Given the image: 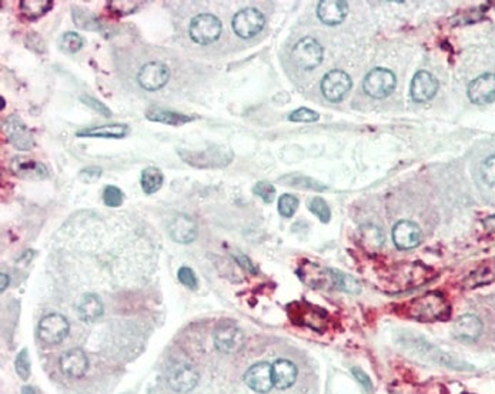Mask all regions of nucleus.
<instances>
[{
  "label": "nucleus",
  "mask_w": 495,
  "mask_h": 394,
  "mask_svg": "<svg viewBox=\"0 0 495 394\" xmlns=\"http://www.w3.org/2000/svg\"><path fill=\"white\" fill-rule=\"evenodd\" d=\"M448 313L449 307L447 300L442 294L434 291L411 300L407 306V316L421 321H434L445 318Z\"/></svg>",
  "instance_id": "f257e3e1"
},
{
  "label": "nucleus",
  "mask_w": 495,
  "mask_h": 394,
  "mask_svg": "<svg viewBox=\"0 0 495 394\" xmlns=\"http://www.w3.org/2000/svg\"><path fill=\"white\" fill-rule=\"evenodd\" d=\"M222 29V22L216 16L203 14L190 22L189 35L194 43L210 45L220 38Z\"/></svg>",
  "instance_id": "f03ea898"
},
{
  "label": "nucleus",
  "mask_w": 495,
  "mask_h": 394,
  "mask_svg": "<svg viewBox=\"0 0 495 394\" xmlns=\"http://www.w3.org/2000/svg\"><path fill=\"white\" fill-rule=\"evenodd\" d=\"M264 25H266L264 15L254 8H247L237 12L231 22L234 33L241 39L254 38L263 31Z\"/></svg>",
  "instance_id": "7ed1b4c3"
},
{
  "label": "nucleus",
  "mask_w": 495,
  "mask_h": 394,
  "mask_svg": "<svg viewBox=\"0 0 495 394\" xmlns=\"http://www.w3.org/2000/svg\"><path fill=\"white\" fill-rule=\"evenodd\" d=\"M395 85H397V81L394 73L384 68H377L371 71L363 82L364 92L368 96L375 99H382L390 96L394 92Z\"/></svg>",
  "instance_id": "20e7f679"
},
{
  "label": "nucleus",
  "mask_w": 495,
  "mask_h": 394,
  "mask_svg": "<svg viewBox=\"0 0 495 394\" xmlns=\"http://www.w3.org/2000/svg\"><path fill=\"white\" fill-rule=\"evenodd\" d=\"M324 56L321 45L313 38H304L298 41L293 49V59L296 65L304 71L317 68Z\"/></svg>",
  "instance_id": "39448f33"
},
{
  "label": "nucleus",
  "mask_w": 495,
  "mask_h": 394,
  "mask_svg": "<svg viewBox=\"0 0 495 394\" xmlns=\"http://www.w3.org/2000/svg\"><path fill=\"white\" fill-rule=\"evenodd\" d=\"M244 333L231 321H222L214 330V344L220 351L237 353L244 346Z\"/></svg>",
  "instance_id": "423d86ee"
},
{
  "label": "nucleus",
  "mask_w": 495,
  "mask_h": 394,
  "mask_svg": "<svg viewBox=\"0 0 495 394\" xmlns=\"http://www.w3.org/2000/svg\"><path fill=\"white\" fill-rule=\"evenodd\" d=\"M69 333V321L65 316L52 313L39 323V337L46 344H59Z\"/></svg>",
  "instance_id": "0eeeda50"
},
{
  "label": "nucleus",
  "mask_w": 495,
  "mask_h": 394,
  "mask_svg": "<svg viewBox=\"0 0 495 394\" xmlns=\"http://www.w3.org/2000/svg\"><path fill=\"white\" fill-rule=\"evenodd\" d=\"M224 147H212L206 152H180V156L184 162L194 167H223L230 163L231 153L224 155Z\"/></svg>",
  "instance_id": "6e6552de"
},
{
  "label": "nucleus",
  "mask_w": 495,
  "mask_h": 394,
  "mask_svg": "<svg viewBox=\"0 0 495 394\" xmlns=\"http://www.w3.org/2000/svg\"><path fill=\"white\" fill-rule=\"evenodd\" d=\"M351 89V79L343 71H331L321 81V92L330 102H340Z\"/></svg>",
  "instance_id": "1a4fd4ad"
},
{
  "label": "nucleus",
  "mask_w": 495,
  "mask_h": 394,
  "mask_svg": "<svg viewBox=\"0 0 495 394\" xmlns=\"http://www.w3.org/2000/svg\"><path fill=\"white\" fill-rule=\"evenodd\" d=\"M170 79V71L166 65L150 62L146 63L137 76L139 85L146 90H159L162 89Z\"/></svg>",
  "instance_id": "9d476101"
},
{
  "label": "nucleus",
  "mask_w": 495,
  "mask_h": 394,
  "mask_svg": "<svg viewBox=\"0 0 495 394\" xmlns=\"http://www.w3.org/2000/svg\"><path fill=\"white\" fill-rule=\"evenodd\" d=\"M4 130L9 139V142L19 150H31L35 147V139L31 130L25 126V123L16 118L11 116L4 123Z\"/></svg>",
  "instance_id": "9b49d317"
},
{
  "label": "nucleus",
  "mask_w": 495,
  "mask_h": 394,
  "mask_svg": "<svg viewBox=\"0 0 495 394\" xmlns=\"http://www.w3.org/2000/svg\"><path fill=\"white\" fill-rule=\"evenodd\" d=\"M167 232L172 240H174L176 243L189 244L197 237V224L190 216L179 213L170 220Z\"/></svg>",
  "instance_id": "f8f14e48"
},
{
  "label": "nucleus",
  "mask_w": 495,
  "mask_h": 394,
  "mask_svg": "<svg viewBox=\"0 0 495 394\" xmlns=\"http://www.w3.org/2000/svg\"><path fill=\"white\" fill-rule=\"evenodd\" d=\"M468 98L475 105H488L495 100V75L485 73L468 86Z\"/></svg>",
  "instance_id": "ddd939ff"
},
{
  "label": "nucleus",
  "mask_w": 495,
  "mask_h": 394,
  "mask_svg": "<svg viewBox=\"0 0 495 394\" xmlns=\"http://www.w3.org/2000/svg\"><path fill=\"white\" fill-rule=\"evenodd\" d=\"M244 381L253 391L267 393L274 385L273 367L269 363H257L247 370Z\"/></svg>",
  "instance_id": "4468645a"
},
{
  "label": "nucleus",
  "mask_w": 495,
  "mask_h": 394,
  "mask_svg": "<svg viewBox=\"0 0 495 394\" xmlns=\"http://www.w3.org/2000/svg\"><path fill=\"white\" fill-rule=\"evenodd\" d=\"M422 234L421 229L410 220L398 222L392 229V240L395 246L401 250L412 249L421 243Z\"/></svg>",
  "instance_id": "2eb2a0df"
},
{
  "label": "nucleus",
  "mask_w": 495,
  "mask_h": 394,
  "mask_svg": "<svg viewBox=\"0 0 495 394\" xmlns=\"http://www.w3.org/2000/svg\"><path fill=\"white\" fill-rule=\"evenodd\" d=\"M167 381L174 391L187 393L196 387L199 374L193 367L187 364H179L169 373Z\"/></svg>",
  "instance_id": "dca6fc26"
},
{
  "label": "nucleus",
  "mask_w": 495,
  "mask_h": 394,
  "mask_svg": "<svg viewBox=\"0 0 495 394\" xmlns=\"http://www.w3.org/2000/svg\"><path fill=\"white\" fill-rule=\"evenodd\" d=\"M438 90V81L425 71H420L411 82V98L415 102H427L435 96Z\"/></svg>",
  "instance_id": "f3484780"
},
{
  "label": "nucleus",
  "mask_w": 495,
  "mask_h": 394,
  "mask_svg": "<svg viewBox=\"0 0 495 394\" xmlns=\"http://www.w3.org/2000/svg\"><path fill=\"white\" fill-rule=\"evenodd\" d=\"M348 14L347 2L341 0H323L317 6L318 19L328 26H335L341 24Z\"/></svg>",
  "instance_id": "a211bd4d"
},
{
  "label": "nucleus",
  "mask_w": 495,
  "mask_h": 394,
  "mask_svg": "<svg viewBox=\"0 0 495 394\" xmlns=\"http://www.w3.org/2000/svg\"><path fill=\"white\" fill-rule=\"evenodd\" d=\"M88 357L82 348H72L61 357V368L69 377H82L88 371Z\"/></svg>",
  "instance_id": "6ab92c4d"
},
{
  "label": "nucleus",
  "mask_w": 495,
  "mask_h": 394,
  "mask_svg": "<svg viewBox=\"0 0 495 394\" xmlns=\"http://www.w3.org/2000/svg\"><path fill=\"white\" fill-rule=\"evenodd\" d=\"M454 336L461 340H474L482 331L481 320L474 314H464L454 323Z\"/></svg>",
  "instance_id": "aec40b11"
},
{
  "label": "nucleus",
  "mask_w": 495,
  "mask_h": 394,
  "mask_svg": "<svg viewBox=\"0 0 495 394\" xmlns=\"http://www.w3.org/2000/svg\"><path fill=\"white\" fill-rule=\"evenodd\" d=\"M271 367H273V383L277 388L286 390L294 384L297 378V367L291 361L280 358Z\"/></svg>",
  "instance_id": "412c9836"
},
{
  "label": "nucleus",
  "mask_w": 495,
  "mask_h": 394,
  "mask_svg": "<svg viewBox=\"0 0 495 394\" xmlns=\"http://www.w3.org/2000/svg\"><path fill=\"white\" fill-rule=\"evenodd\" d=\"M294 309H296V313L291 314V317L298 316L300 324H306V326H308L311 328H317V330L320 326L325 324V311H323L317 307L308 306V304H304V306L296 304Z\"/></svg>",
  "instance_id": "4be33fe9"
},
{
  "label": "nucleus",
  "mask_w": 495,
  "mask_h": 394,
  "mask_svg": "<svg viewBox=\"0 0 495 394\" xmlns=\"http://www.w3.org/2000/svg\"><path fill=\"white\" fill-rule=\"evenodd\" d=\"M103 314V303L99 296L88 293L82 297L79 304V316L85 321H96Z\"/></svg>",
  "instance_id": "5701e85b"
},
{
  "label": "nucleus",
  "mask_w": 495,
  "mask_h": 394,
  "mask_svg": "<svg viewBox=\"0 0 495 394\" xmlns=\"http://www.w3.org/2000/svg\"><path fill=\"white\" fill-rule=\"evenodd\" d=\"M127 135L126 125H108L93 129L78 132L79 138H103V139H122Z\"/></svg>",
  "instance_id": "b1692460"
},
{
  "label": "nucleus",
  "mask_w": 495,
  "mask_h": 394,
  "mask_svg": "<svg viewBox=\"0 0 495 394\" xmlns=\"http://www.w3.org/2000/svg\"><path fill=\"white\" fill-rule=\"evenodd\" d=\"M12 169L16 175L22 177H46L48 170L42 163H36L33 160L18 157L12 162Z\"/></svg>",
  "instance_id": "393cba45"
},
{
  "label": "nucleus",
  "mask_w": 495,
  "mask_h": 394,
  "mask_svg": "<svg viewBox=\"0 0 495 394\" xmlns=\"http://www.w3.org/2000/svg\"><path fill=\"white\" fill-rule=\"evenodd\" d=\"M146 118L152 122H160V123H166V125H172V126H180L184 125L187 122L192 120V118L182 115V113H176L173 110H166V109H150L146 113Z\"/></svg>",
  "instance_id": "a878e982"
},
{
  "label": "nucleus",
  "mask_w": 495,
  "mask_h": 394,
  "mask_svg": "<svg viewBox=\"0 0 495 394\" xmlns=\"http://www.w3.org/2000/svg\"><path fill=\"white\" fill-rule=\"evenodd\" d=\"M53 6V2L51 0H22L21 2V12L28 19H39L43 15H46Z\"/></svg>",
  "instance_id": "bb28decb"
},
{
  "label": "nucleus",
  "mask_w": 495,
  "mask_h": 394,
  "mask_svg": "<svg viewBox=\"0 0 495 394\" xmlns=\"http://www.w3.org/2000/svg\"><path fill=\"white\" fill-rule=\"evenodd\" d=\"M163 173L157 167H146L140 176V185L146 195L156 193L163 186Z\"/></svg>",
  "instance_id": "cd10ccee"
},
{
  "label": "nucleus",
  "mask_w": 495,
  "mask_h": 394,
  "mask_svg": "<svg viewBox=\"0 0 495 394\" xmlns=\"http://www.w3.org/2000/svg\"><path fill=\"white\" fill-rule=\"evenodd\" d=\"M330 273H331L333 286L335 289L347 291V293H358L360 291V286L353 277H350L341 271H335V270H330Z\"/></svg>",
  "instance_id": "c85d7f7f"
},
{
  "label": "nucleus",
  "mask_w": 495,
  "mask_h": 394,
  "mask_svg": "<svg viewBox=\"0 0 495 394\" xmlns=\"http://www.w3.org/2000/svg\"><path fill=\"white\" fill-rule=\"evenodd\" d=\"M140 5H142L140 2H129V0H119V2L118 0H113V2L108 4V9L113 15L122 18V16H127L130 14H135Z\"/></svg>",
  "instance_id": "c756f323"
},
{
  "label": "nucleus",
  "mask_w": 495,
  "mask_h": 394,
  "mask_svg": "<svg viewBox=\"0 0 495 394\" xmlns=\"http://www.w3.org/2000/svg\"><path fill=\"white\" fill-rule=\"evenodd\" d=\"M284 185L288 186H297V187H303V189H308V190H324L325 186L310 179L306 176H300V177H284L280 180Z\"/></svg>",
  "instance_id": "7c9ffc66"
},
{
  "label": "nucleus",
  "mask_w": 495,
  "mask_h": 394,
  "mask_svg": "<svg viewBox=\"0 0 495 394\" xmlns=\"http://www.w3.org/2000/svg\"><path fill=\"white\" fill-rule=\"evenodd\" d=\"M308 209L311 213H314L323 223H328L330 222V207L328 204L321 199V197H313L308 202Z\"/></svg>",
  "instance_id": "2f4dec72"
},
{
  "label": "nucleus",
  "mask_w": 495,
  "mask_h": 394,
  "mask_svg": "<svg viewBox=\"0 0 495 394\" xmlns=\"http://www.w3.org/2000/svg\"><path fill=\"white\" fill-rule=\"evenodd\" d=\"M61 46L68 53H76L83 48V39L76 32H68L62 36Z\"/></svg>",
  "instance_id": "473e14b6"
},
{
  "label": "nucleus",
  "mask_w": 495,
  "mask_h": 394,
  "mask_svg": "<svg viewBox=\"0 0 495 394\" xmlns=\"http://www.w3.org/2000/svg\"><path fill=\"white\" fill-rule=\"evenodd\" d=\"M298 207V199L293 195H283L278 199V212L283 217H291Z\"/></svg>",
  "instance_id": "72a5a7b5"
},
{
  "label": "nucleus",
  "mask_w": 495,
  "mask_h": 394,
  "mask_svg": "<svg viewBox=\"0 0 495 394\" xmlns=\"http://www.w3.org/2000/svg\"><path fill=\"white\" fill-rule=\"evenodd\" d=\"M103 200L109 207H119L123 203V193L116 186H106L103 192Z\"/></svg>",
  "instance_id": "f704fd0d"
},
{
  "label": "nucleus",
  "mask_w": 495,
  "mask_h": 394,
  "mask_svg": "<svg viewBox=\"0 0 495 394\" xmlns=\"http://www.w3.org/2000/svg\"><path fill=\"white\" fill-rule=\"evenodd\" d=\"M16 371L24 380H28L31 375V361H29V353L26 348H24L16 357Z\"/></svg>",
  "instance_id": "c9c22d12"
},
{
  "label": "nucleus",
  "mask_w": 495,
  "mask_h": 394,
  "mask_svg": "<svg viewBox=\"0 0 495 394\" xmlns=\"http://www.w3.org/2000/svg\"><path fill=\"white\" fill-rule=\"evenodd\" d=\"M288 119L291 122H304V123H313L318 120V113L307 109V108H301L294 110L293 113L288 115Z\"/></svg>",
  "instance_id": "e433bc0d"
},
{
  "label": "nucleus",
  "mask_w": 495,
  "mask_h": 394,
  "mask_svg": "<svg viewBox=\"0 0 495 394\" xmlns=\"http://www.w3.org/2000/svg\"><path fill=\"white\" fill-rule=\"evenodd\" d=\"M254 195L261 197L266 203H271L274 200V196H276V189L269 182H259L254 186Z\"/></svg>",
  "instance_id": "4c0bfd02"
},
{
  "label": "nucleus",
  "mask_w": 495,
  "mask_h": 394,
  "mask_svg": "<svg viewBox=\"0 0 495 394\" xmlns=\"http://www.w3.org/2000/svg\"><path fill=\"white\" fill-rule=\"evenodd\" d=\"M492 279H494V274L491 273V270L488 267H481L476 271H474L467 281L472 283L469 287H476V286L485 284L488 281H492Z\"/></svg>",
  "instance_id": "58836bf2"
},
{
  "label": "nucleus",
  "mask_w": 495,
  "mask_h": 394,
  "mask_svg": "<svg viewBox=\"0 0 495 394\" xmlns=\"http://www.w3.org/2000/svg\"><path fill=\"white\" fill-rule=\"evenodd\" d=\"M177 277H179L180 283L184 284L186 287H189L192 290L197 289V277H196L194 271L190 267H180V270L177 273Z\"/></svg>",
  "instance_id": "ea45409f"
},
{
  "label": "nucleus",
  "mask_w": 495,
  "mask_h": 394,
  "mask_svg": "<svg viewBox=\"0 0 495 394\" xmlns=\"http://www.w3.org/2000/svg\"><path fill=\"white\" fill-rule=\"evenodd\" d=\"M482 177L488 185H495V155L489 156L482 165Z\"/></svg>",
  "instance_id": "a19ab883"
},
{
  "label": "nucleus",
  "mask_w": 495,
  "mask_h": 394,
  "mask_svg": "<svg viewBox=\"0 0 495 394\" xmlns=\"http://www.w3.org/2000/svg\"><path fill=\"white\" fill-rule=\"evenodd\" d=\"M82 102L83 103H86L89 108H92L93 110H98L100 115H103V116H110L112 113H110V110L103 105V103H100L99 100H95L93 98H89V96H86V98H82Z\"/></svg>",
  "instance_id": "79ce46f5"
},
{
  "label": "nucleus",
  "mask_w": 495,
  "mask_h": 394,
  "mask_svg": "<svg viewBox=\"0 0 495 394\" xmlns=\"http://www.w3.org/2000/svg\"><path fill=\"white\" fill-rule=\"evenodd\" d=\"M353 373H354V375L357 377V380H358L367 390H371V388H372V384H371L370 377H368L363 370H360V368H353Z\"/></svg>",
  "instance_id": "37998d69"
},
{
  "label": "nucleus",
  "mask_w": 495,
  "mask_h": 394,
  "mask_svg": "<svg viewBox=\"0 0 495 394\" xmlns=\"http://www.w3.org/2000/svg\"><path fill=\"white\" fill-rule=\"evenodd\" d=\"M100 175H102V169H99V167H88L82 172V176H86L85 177L86 180H88V177H90V180H98Z\"/></svg>",
  "instance_id": "c03bdc74"
},
{
  "label": "nucleus",
  "mask_w": 495,
  "mask_h": 394,
  "mask_svg": "<svg viewBox=\"0 0 495 394\" xmlns=\"http://www.w3.org/2000/svg\"><path fill=\"white\" fill-rule=\"evenodd\" d=\"M0 279H2V286H0V290L5 291L6 287H8V284H9V276L5 274V273H2V276H0Z\"/></svg>",
  "instance_id": "a18cd8bd"
},
{
  "label": "nucleus",
  "mask_w": 495,
  "mask_h": 394,
  "mask_svg": "<svg viewBox=\"0 0 495 394\" xmlns=\"http://www.w3.org/2000/svg\"><path fill=\"white\" fill-rule=\"evenodd\" d=\"M485 226L489 227V229H494L495 230V216L494 217H489L485 220Z\"/></svg>",
  "instance_id": "49530a36"
},
{
  "label": "nucleus",
  "mask_w": 495,
  "mask_h": 394,
  "mask_svg": "<svg viewBox=\"0 0 495 394\" xmlns=\"http://www.w3.org/2000/svg\"><path fill=\"white\" fill-rule=\"evenodd\" d=\"M24 394H36V391L32 387H24Z\"/></svg>",
  "instance_id": "de8ad7c7"
},
{
  "label": "nucleus",
  "mask_w": 495,
  "mask_h": 394,
  "mask_svg": "<svg viewBox=\"0 0 495 394\" xmlns=\"http://www.w3.org/2000/svg\"><path fill=\"white\" fill-rule=\"evenodd\" d=\"M0 100H2V109H5V105H6V103H5V99H4V98H0Z\"/></svg>",
  "instance_id": "09e8293b"
},
{
  "label": "nucleus",
  "mask_w": 495,
  "mask_h": 394,
  "mask_svg": "<svg viewBox=\"0 0 495 394\" xmlns=\"http://www.w3.org/2000/svg\"><path fill=\"white\" fill-rule=\"evenodd\" d=\"M465 394H469V393H465Z\"/></svg>",
  "instance_id": "8fccbe9b"
}]
</instances>
